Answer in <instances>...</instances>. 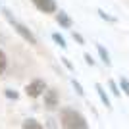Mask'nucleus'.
Here are the masks:
<instances>
[{"label": "nucleus", "instance_id": "1", "mask_svg": "<svg viewBox=\"0 0 129 129\" xmlns=\"http://www.w3.org/2000/svg\"><path fill=\"white\" fill-rule=\"evenodd\" d=\"M60 119H62L64 129H89V123L83 118V114L73 108H64L60 114Z\"/></svg>", "mask_w": 129, "mask_h": 129}, {"label": "nucleus", "instance_id": "2", "mask_svg": "<svg viewBox=\"0 0 129 129\" xmlns=\"http://www.w3.org/2000/svg\"><path fill=\"white\" fill-rule=\"evenodd\" d=\"M4 14H6V17H8V21H10L12 25H14V29H16V31L19 33V35H21L23 39H25L27 43H31V44H37V39H35V35H33V33L29 31V29H27L25 25H23V23H19L17 19H14V17L10 16V12H4Z\"/></svg>", "mask_w": 129, "mask_h": 129}, {"label": "nucleus", "instance_id": "3", "mask_svg": "<svg viewBox=\"0 0 129 129\" xmlns=\"http://www.w3.org/2000/svg\"><path fill=\"white\" fill-rule=\"evenodd\" d=\"M44 91H46V85H44V81H43V79H35V81H31V83L25 87L27 96H31V98L41 96Z\"/></svg>", "mask_w": 129, "mask_h": 129}, {"label": "nucleus", "instance_id": "4", "mask_svg": "<svg viewBox=\"0 0 129 129\" xmlns=\"http://www.w3.org/2000/svg\"><path fill=\"white\" fill-rule=\"evenodd\" d=\"M33 4H35V8L41 12H44V14H54L56 12V0H31Z\"/></svg>", "mask_w": 129, "mask_h": 129}, {"label": "nucleus", "instance_id": "5", "mask_svg": "<svg viewBox=\"0 0 129 129\" xmlns=\"http://www.w3.org/2000/svg\"><path fill=\"white\" fill-rule=\"evenodd\" d=\"M44 104L48 108L58 106V96H56V91H44Z\"/></svg>", "mask_w": 129, "mask_h": 129}, {"label": "nucleus", "instance_id": "6", "mask_svg": "<svg viewBox=\"0 0 129 129\" xmlns=\"http://www.w3.org/2000/svg\"><path fill=\"white\" fill-rule=\"evenodd\" d=\"M94 89H96V92H98V96H100V100H102V104L110 108V98H108L106 91H104V87H102V85H94Z\"/></svg>", "mask_w": 129, "mask_h": 129}, {"label": "nucleus", "instance_id": "7", "mask_svg": "<svg viewBox=\"0 0 129 129\" xmlns=\"http://www.w3.org/2000/svg\"><path fill=\"white\" fill-rule=\"evenodd\" d=\"M56 19H58V23H60L62 27H71V19L68 17V14H66V12H60L58 16H56Z\"/></svg>", "mask_w": 129, "mask_h": 129}, {"label": "nucleus", "instance_id": "8", "mask_svg": "<svg viewBox=\"0 0 129 129\" xmlns=\"http://www.w3.org/2000/svg\"><path fill=\"white\" fill-rule=\"evenodd\" d=\"M21 129H44V127L39 123L37 119H25V121H23V127H21Z\"/></svg>", "mask_w": 129, "mask_h": 129}, {"label": "nucleus", "instance_id": "9", "mask_svg": "<svg viewBox=\"0 0 129 129\" xmlns=\"http://www.w3.org/2000/svg\"><path fill=\"white\" fill-rule=\"evenodd\" d=\"M98 54H100V58H102V62L106 66H110V56H108V52L104 50V46L102 44H98Z\"/></svg>", "mask_w": 129, "mask_h": 129}, {"label": "nucleus", "instance_id": "10", "mask_svg": "<svg viewBox=\"0 0 129 129\" xmlns=\"http://www.w3.org/2000/svg\"><path fill=\"white\" fill-rule=\"evenodd\" d=\"M6 66H8V60H6V54L0 50V75L6 71Z\"/></svg>", "mask_w": 129, "mask_h": 129}, {"label": "nucleus", "instance_id": "11", "mask_svg": "<svg viewBox=\"0 0 129 129\" xmlns=\"http://www.w3.org/2000/svg\"><path fill=\"white\" fill-rule=\"evenodd\" d=\"M119 87H121V91L129 96V81L125 79V77H121V79H119Z\"/></svg>", "mask_w": 129, "mask_h": 129}, {"label": "nucleus", "instance_id": "12", "mask_svg": "<svg viewBox=\"0 0 129 129\" xmlns=\"http://www.w3.org/2000/svg\"><path fill=\"white\" fill-rule=\"evenodd\" d=\"M52 39H54V41H56V43L60 44V46H62V48H66V46H68V44H66V41H64V37H60L58 33H54V35H52Z\"/></svg>", "mask_w": 129, "mask_h": 129}, {"label": "nucleus", "instance_id": "13", "mask_svg": "<svg viewBox=\"0 0 129 129\" xmlns=\"http://www.w3.org/2000/svg\"><path fill=\"white\" fill-rule=\"evenodd\" d=\"M71 83H73V87H75V91H77V94H81V96H83V89H81V85H79V83H77L75 79L71 81Z\"/></svg>", "mask_w": 129, "mask_h": 129}, {"label": "nucleus", "instance_id": "14", "mask_svg": "<svg viewBox=\"0 0 129 129\" xmlns=\"http://www.w3.org/2000/svg\"><path fill=\"white\" fill-rule=\"evenodd\" d=\"M110 89H112L114 94H119V91H118V87H116V83H114V81H110Z\"/></svg>", "mask_w": 129, "mask_h": 129}, {"label": "nucleus", "instance_id": "15", "mask_svg": "<svg viewBox=\"0 0 129 129\" xmlns=\"http://www.w3.org/2000/svg\"><path fill=\"white\" fill-rule=\"evenodd\" d=\"M85 60H87V64H91V66L94 64V60L91 58V54H85Z\"/></svg>", "mask_w": 129, "mask_h": 129}, {"label": "nucleus", "instance_id": "16", "mask_svg": "<svg viewBox=\"0 0 129 129\" xmlns=\"http://www.w3.org/2000/svg\"><path fill=\"white\" fill-rule=\"evenodd\" d=\"M73 39H75L77 43H81V44H83V37H81V35H77V33H73Z\"/></svg>", "mask_w": 129, "mask_h": 129}, {"label": "nucleus", "instance_id": "17", "mask_svg": "<svg viewBox=\"0 0 129 129\" xmlns=\"http://www.w3.org/2000/svg\"><path fill=\"white\" fill-rule=\"evenodd\" d=\"M6 94H8V96H10V98H17V94H16V92H12V91H8V92H6Z\"/></svg>", "mask_w": 129, "mask_h": 129}]
</instances>
